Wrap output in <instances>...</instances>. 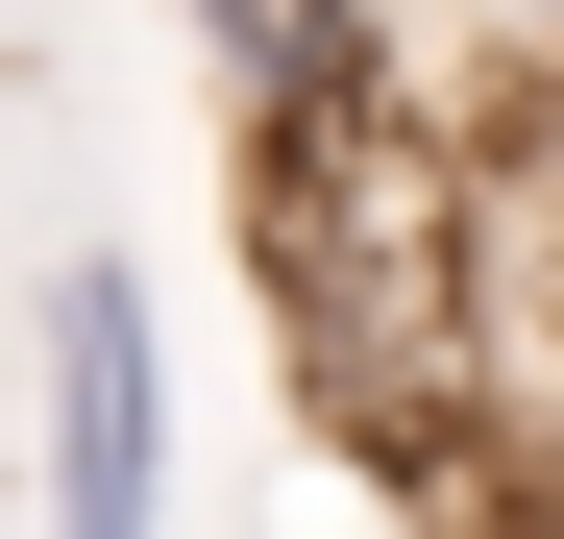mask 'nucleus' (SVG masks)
<instances>
[{
  "mask_svg": "<svg viewBox=\"0 0 564 539\" xmlns=\"http://www.w3.org/2000/svg\"><path fill=\"white\" fill-rule=\"evenodd\" d=\"M50 539H172V369H148V270H50Z\"/></svg>",
  "mask_w": 564,
  "mask_h": 539,
  "instance_id": "obj_1",
  "label": "nucleus"
}]
</instances>
